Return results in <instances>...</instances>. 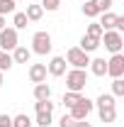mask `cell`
Returning <instances> with one entry per match:
<instances>
[{"label": "cell", "mask_w": 124, "mask_h": 127, "mask_svg": "<svg viewBox=\"0 0 124 127\" xmlns=\"http://www.w3.org/2000/svg\"><path fill=\"white\" fill-rule=\"evenodd\" d=\"M34 108H37V112H54V103L51 100H37Z\"/></svg>", "instance_id": "25"}, {"label": "cell", "mask_w": 124, "mask_h": 127, "mask_svg": "<svg viewBox=\"0 0 124 127\" xmlns=\"http://www.w3.org/2000/svg\"><path fill=\"white\" fill-rule=\"evenodd\" d=\"M51 112H37V125L39 127H51Z\"/></svg>", "instance_id": "24"}, {"label": "cell", "mask_w": 124, "mask_h": 127, "mask_svg": "<svg viewBox=\"0 0 124 127\" xmlns=\"http://www.w3.org/2000/svg\"><path fill=\"white\" fill-rule=\"evenodd\" d=\"M0 86H2V71H0Z\"/></svg>", "instance_id": "35"}, {"label": "cell", "mask_w": 124, "mask_h": 127, "mask_svg": "<svg viewBox=\"0 0 124 127\" xmlns=\"http://www.w3.org/2000/svg\"><path fill=\"white\" fill-rule=\"evenodd\" d=\"M93 108H95V103L90 100V98H85V95H83V100H80V103H76L73 108H68V110H71L68 115H71L73 120H88V115L93 112Z\"/></svg>", "instance_id": "5"}, {"label": "cell", "mask_w": 124, "mask_h": 127, "mask_svg": "<svg viewBox=\"0 0 124 127\" xmlns=\"http://www.w3.org/2000/svg\"><path fill=\"white\" fill-rule=\"evenodd\" d=\"M63 76H66V88L73 93H83V88L88 86V71L85 68H71Z\"/></svg>", "instance_id": "1"}, {"label": "cell", "mask_w": 124, "mask_h": 127, "mask_svg": "<svg viewBox=\"0 0 124 127\" xmlns=\"http://www.w3.org/2000/svg\"><path fill=\"white\" fill-rule=\"evenodd\" d=\"M0 127H12V117L10 115H0Z\"/></svg>", "instance_id": "31"}, {"label": "cell", "mask_w": 124, "mask_h": 127, "mask_svg": "<svg viewBox=\"0 0 124 127\" xmlns=\"http://www.w3.org/2000/svg\"><path fill=\"white\" fill-rule=\"evenodd\" d=\"M112 95L114 98H122L124 95V81L122 78H112Z\"/></svg>", "instance_id": "23"}, {"label": "cell", "mask_w": 124, "mask_h": 127, "mask_svg": "<svg viewBox=\"0 0 124 127\" xmlns=\"http://www.w3.org/2000/svg\"><path fill=\"white\" fill-rule=\"evenodd\" d=\"M0 30H5V17L0 15Z\"/></svg>", "instance_id": "34"}, {"label": "cell", "mask_w": 124, "mask_h": 127, "mask_svg": "<svg viewBox=\"0 0 124 127\" xmlns=\"http://www.w3.org/2000/svg\"><path fill=\"white\" fill-rule=\"evenodd\" d=\"M76 127H93L88 120H76Z\"/></svg>", "instance_id": "33"}, {"label": "cell", "mask_w": 124, "mask_h": 127, "mask_svg": "<svg viewBox=\"0 0 124 127\" xmlns=\"http://www.w3.org/2000/svg\"><path fill=\"white\" fill-rule=\"evenodd\" d=\"M107 76L112 78H122L124 76V54H112V59L107 61Z\"/></svg>", "instance_id": "7"}, {"label": "cell", "mask_w": 124, "mask_h": 127, "mask_svg": "<svg viewBox=\"0 0 124 127\" xmlns=\"http://www.w3.org/2000/svg\"><path fill=\"white\" fill-rule=\"evenodd\" d=\"M83 15H85V17H90V20H93V17H97V15H100V12L95 10V5H93V2H90V0H85V5H83Z\"/></svg>", "instance_id": "27"}, {"label": "cell", "mask_w": 124, "mask_h": 127, "mask_svg": "<svg viewBox=\"0 0 124 127\" xmlns=\"http://www.w3.org/2000/svg\"><path fill=\"white\" fill-rule=\"evenodd\" d=\"M12 127H32V120H29V115H24V112L15 115V117H12Z\"/></svg>", "instance_id": "21"}, {"label": "cell", "mask_w": 124, "mask_h": 127, "mask_svg": "<svg viewBox=\"0 0 124 127\" xmlns=\"http://www.w3.org/2000/svg\"><path fill=\"white\" fill-rule=\"evenodd\" d=\"M15 2H17V0H15Z\"/></svg>", "instance_id": "36"}, {"label": "cell", "mask_w": 124, "mask_h": 127, "mask_svg": "<svg viewBox=\"0 0 124 127\" xmlns=\"http://www.w3.org/2000/svg\"><path fill=\"white\" fill-rule=\"evenodd\" d=\"M97 47H100V39H97V37H90V34H83V37H80V47L78 49H83L85 54L95 51Z\"/></svg>", "instance_id": "11"}, {"label": "cell", "mask_w": 124, "mask_h": 127, "mask_svg": "<svg viewBox=\"0 0 124 127\" xmlns=\"http://www.w3.org/2000/svg\"><path fill=\"white\" fill-rule=\"evenodd\" d=\"M17 42H20V37H17V30L15 27H5V30H0V49L2 51H12L17 47Z\"/></svg>", "instance_id": "6"}, {"label": "cell", "mask_w": 124, "mask_h": 127, "mask_svg": "<svg viewBox=\"0 0 124 127\" xmlns=\"http://www.w3.org/2000/svg\"><path fill=\"white\" fill-rule=\"evenodd\" d=\"M85 34H90V37H97V39H100V37H102V27H100L97 22H90V25H88V32H85Z\"/></svg>", "instance_id": "28"}, {"label": "cell", "mask_w": 124, "mask_h": 127, "mask_svg": "<svg viewBox=\"0 0 124 127\" xmlns=\"http://www.w3.org/2000/svg\"><path fill=\"white\" fill-rule=\"evenodd\" d=\"M24 15H27L29 22H39V20L44 17V7H41V5H27V12H24Z\"/></svg>", "instance_id": "15"}, {"label": "cell", "mask_w": 124, "mask_h": 127, "mask_svg": "<svg viewBox=\"0 0 124 127\" xmlns=\"http://www.w3.org/2000/svg\"><path fill=\"white\" fill-rule=\"evenodd\" d=\"M59 127H76V120L71 115H63L61 120H59Z\"/></svg>", "instance_id": "30"}, {"label": "cell", "mask_w": 124, "mask_h": 127, "mask_svg": "<svg viewBox=\"0 0 124 127\" xmlns=\"http://www.w3.org/2000/svg\"><path fill=\"white\" fill-rule=\"evenodd\" d=\"M114 30H117V32L124 30V17H122V15H117V25H114Z\"/></svg>", "instance_id": "32"}, {"label": "cell", "mask_w": 124, "mask_h": 127, "mask_svg": "<svg viewBox=\"0 0 124 127\" xmlns=\"http://www.w3.org/2000/svg\"><path fill=\"white\" fill-rule=\"evenodd\" d=\"M97 25L102 27V32L114 30V25H117V15H114L112 10H107V12H102V15H100V22H97Z\"/></svg>", "instance_id": "12"}, {"label": "cell", "mask_w": 124, "mask_h": 127, "mask_svg": "<svg viewBox=\"0 0 124 127\" xmlns=\"http://www.w3.org/2000/svg\"><path fill=\"white\" fill-rule=\"evenodd\" d=\"M34 100H51V86L46 81L34 86Z\"/></svg>", "instance_id": "13"}, {"label": "cell", "mask_w": 124, "mask_h": 127, "mask_svg": "<svg viewBox=\"0 0 124 127\" xmlns=\"http://www.w3.org/2000/svg\"><path fill=\"white\" fill-rule=\"evenodd\" d=\"M29 81L32 83H44L46 81V64H32L29 66Z\"/></svg>", "instance_id": "9"}, {"label": "cell", "mask_w": 124, "mask_h": 127, "mask_svg": "<svg viewBox=\"0 0 124 127\" xmlns=\"http://www.w3.org/2000/svg\"><path fill=\"white\" fill-rule=\"evenodd\" d=\"M97 115H100L102 122H114L117 120V108L114 105L112 108H97Z\"/></svg>", "instance_id": "16"}, {"label": "cell", "mask_w": 124, "mask_h": 127, "mask_svg": "<svg viewBox=\"0 0 124 127\" xmlns=\"http://www.w3.org/2000/svg\"><path fill=\"white\" fill-rule=\"evenodd\" d=\"M90 71H93V76H105L107 73V61L105 59H90Z\"/></svg>", "instance_id": "14"}, {"label": "cell", "mask_w": 124, "mask_h": 127, "mask_svg": "<svg viewBox=\"0 0 124 127\" xmlns=\"http://www.w3.org/2000/svg\"><path fill=\"white\" fill-rule=\"evenodd\" d=\"M12 25H15V30H24L27 25H29V20H27V15L24 12H12Z\"/></svg>", "instance_id": "20"}, {"label": "cell", "mask_w": 124, "mask_h": 127, "mask_svg": "<svg viewBox=\"0 0 124 127\" xmlns=\"http://www.w3.org/2000/svg\"><path fill=\"white\" fill-rule=\"evenodd\" d=\"M66 64H71L73 68H88V64H90V54H85L83 49L78 47H71L68 51H66Z\"/></svg>", "instance_id": "4"}, {"label": "cell", "mask_w": 124, "mask_h": 127, "mask_svg": "<svg viewBox=\"0 0 124 127\" xmlns=\"http://www.w3.org/2000/svg\"><path fill=\"white\" fill-rule=\"evenodd\" d=\"M59 5H61V0H41V7H44V10H49V12L59 10Z\"/></svg>", "instance_id": "29"}, {"label": "cell", "mask_w": 124, "mask_h": 127, "mask_svg": "<svg viewBox=\"0 0 124 127\" xmlns=\"http://www.w3.org/2000/svg\"><path fill=\"white\" fill-rule=\"evenodd\" d=\"M29 59H32V49L20 47V44L12 49V61L15 64H29Z\"/></svg>", "instance_id": "10"}, {"label": "cell", "mask_w": 124, "mask_h": 127, "mask_svg": "<svg viewBox=\"0 0 124 127\" xmlns=\"http://www.w3.org/2000/svg\"><path fill=\"white\" fill-rule=\"evenodd\" d=\"M80 100H83V93H73V91H66V93H63V105H66V108H73V105H76V103H80Z\"/></svg>", "instance_id": "17"}, {"label": "cell", "mask_w": 124, "mask_h": 127, "mask_svg": "<svg viewBox=\"0 0 124 127\" xmlns=\"http://www.w3.org/2000/svg\"><path fill=\"white\" fill-rule=\"evenodd\" d=\"M100 44H105V49L112 51V54H119L124 47V37H122V32H117V30H107V32H102Z\"/></svg>", "instance_id": "2"}, {"label": "cell", "mask_w": 124, "mask_h": 127, "mask_svg": "<svg viewBox=\"0 0 124 127\" xmlns=\"http://www.w3.org/2000/svg\"><path fill=\"white\" fill-rule=\"evenodd\" d=\"M95 105L97 108H112L114 105V95L112 93H100V98L95 100Z\"/></svg>", "instance_id": "19"}, {"label": "cell", "mask_w": 124, "mask_h": 127, "mask_svg": "<svg viewBox=\"0 0 124 127\" xmlns=\"http://www.w3.org/2000/svg\"><path fill=\"white\" fill-rule=\"evenodd\" d=\"M66 66H68V64H66L63 56H54V59L46 64V73H51V76H63V73H66Z\"/></svg>", "instance_id": "8"}, {"label": "cell", "mask_w": 124, "mask_h": 127, "mask_svg": "<svg viewBox=\"0 0 124 127\" xmlns=\"http://www.w3.org/2000/svg\"><path fill=\"white\" fill-rule=\"evenodd\" d=\"M90 2L95 5V10H97L100 15H102V12H107L109 7H112V0H90Z\"/></svg>", "instance_id": "26"}, {"label": "cell", "mask_w": 124, "mask_h": 127, "mask_svg": "<svg viewBox=\"0 0 124 127\" xmlns=\"http://www.w3.org/2000/svg\"><path fill=\"white\" fill-rule=\"evenodd\" d=\"M12 54H10V51H2V49H0V71H2V73H5V71H10V68H12Z\"/></svg>", "instance_id": "18"}, {"label": "cell", "mask_w": 124, "mask_h": 127, "mask_svg": "<svg viewBox=\"0 0 124 127\" xmlns=\"http://www.w3.org/2000/svg\"><path fill=\"white\" fill-rule=\"evenodd\" d=\"M15 0H0V15L5 17V15H12L15 12Z\"/></svg>", "instance_id": "22"}, {"label": "cell", "mask_w": 124, "mask_h": 127, "mask_svg": "<svg viewBox=\"0 0 124 127\" xmlns=\"http://www.w3.org/2000/svg\"><path fill=\"white\" fill-rule=\"evenodd\" d=\"M51 34L49 32H34V37H32V51L34 54H39V56H46L49 51H51Z\"/></svg>", "instance_id": "3"}]
</instances>
